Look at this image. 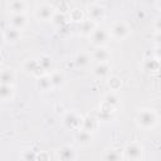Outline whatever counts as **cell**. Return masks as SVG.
Here are the masks:
<instances>
[{
	"instance_id": "obj_19",
	"label": "cell",
	"mask_w": 161,
	"mask_h": 161,
	"mask_svg": "<svg viewBox=\"0 0 161 161\" xmlns=\"http://www.w3.org/2000/svg\"><path fill=\"white\" fill-rule=\"evenodd\" d=\"M75 65L77 68H80V69H84V68H88L92 59H91V55L88 53H84V52H80L77 54L75 57Z\"/></svg>"
},
{
	"instance_id": "obj_29",
	"label": "cell",
	"mask_w": 161,
	"mask_h": 161,
	"mask_svg": "<svg viewBox=\"0 0 161 161\" xmlns=\"http://www.w3.org/2000/svg\"><path fill=\"white\" fill-rule=\"evenodd\" d=\"M67 21H68V20H67L65 14H64V13H59V11H55V14L53 15V18H52V20H50V23H52L54 26H57V28H62Z\"/></svg>"
},
{
	"instance_id": "obj_32",
	"label": "cell",
	"mask_w": 161,
	"mask_h": 161,
	"mask_svg": "<svg viewBox=\"0 0 161 161\" xmlns=\"http://www.w3.org/2000/svg\"><path fill=\"white\" fill-rule=\"evenodd\" d=\"M36 161H50V156L47 151L36 152Z\"/></svg>"
},
{
	"instance_id": "obj_5",
	"label": "cell",
	"mask_w": 161,
	"mask_h": 161,
	"mask_svg": "<svg viewBox=\"0 0 161 161\" xmlns=\"http://www.w3.org/2000/svg\"><path fill=\"white\" fill-rule=\"evenodd\" d=\"M108 39H109L108 30H106L104 28H99V26H96V29L89 35V42L92 43V45L94 48L104 47L107 44Z\"/></svg>"
},
{
	"instance_id": "obj_11",
	"label": "cell",
	"mask_w": 161,
	"mask_h": 161,
	"mask_svg": "<svg viewBox=\"0 0 161 161\" xmlns=\"http://www.w3.org/2000/svg\"><path fill=\"white\" fill-rule=\"evenodd\" d=\"M26 9H28V3L24 0H11L6 3V10L10 13V15L25 14Z\"/></svg>"
},
{
	"instance_id": "obj_9",
	"label": "cell",
	"mask_w": 161,
	"mask_h": 161,
	"mask_svg": "<svg viewBox=\"0 0 161 161\" xmlns=\"http://www.w3.org/2000/svg\"><path fill=\"white\" fill-rule=\"evenodd\" d=\"M82 116H79L75 112H68L64 117H63V126L68 130H79L82 126Z\"/></svg>"
},
{
	"instance_id": "obj_2",
	"label": "cell",
	"mask_w": 161,
	"mask_h": 161,
	"mask_svg": "<svg viewBox=\"0 0 161 161\" xmlns=\"http://www.w3.org/2000/svg\"><path fill=\"white\" fill-rule=\"evenodd\" d=\"M130 34H131V28H130V25H128L126 21H123V20L114 21V23L111 25L109 30H108L109 38H112V39H114V40H118V42L127 39V38L130 36Z\"/></svg>"
},
{
	"instance_id": "obj_26",
	"label": "cell",
	"mask_w": 161,
	"mask_h": 161,
	"mask_svg": "<svg viewBox=\"0 0 161 161\" xmlns=\"http://www.w3.org/2000/svg\"><path fill=\"white\" fill-rule=\"evenodd\" d=\"M96 123H97V119L94 117L87 116V117H83L82 118V126H80V128L92 133L96 130Z\"/></svg>"
},
{
	"instance_id": "obj_28",
	"label": "cell",
	"mask_w": 161,
	"mask_h": 161,
	"mask_svg": "<svg viewBox=\"0 0 161 161\" xmlns=\"http://www.w3.org/2000/svg\"><path fill=\"white\" fill-rule=\"evenodd\" d=\"M69 19L74 23H82L84 20V13L79 8H73L69 10Z\"/></svg>"
},
{
	"instance_id": "obj_15",
	"label": "cell",
	"mask_w": 161,
	"mask_h": 161,
	"mask_svg": "<svg viewBox=\"0 0 161 161\" xmlns=\"http://www.w3.org/2000/svg\"><path fill=\"white\" fill-rule=\"evenodd\" d=\"M3 34H4V38H5V43L15 44L21 39V31H19V30H16L11 26L5 28L3 30Z\"/></svg>"
},
{
	"instance_id": "obj_6",
	"label": "cell",
	"mask_w": 161,
	"mask_h": 161,
	"mask_svg": "<svg viewBox=\"0 0 161 161\" xmlns=\"http://www.w3.org/2000/svg\"><path fill=\"white\" fill-rule=\"evenodd\" d=\"M87 14L91 21L93 23H98L101 20L104 19L106 16V8L98 3H91L87 5Z\"/></svg>"
},
{
	"instance_id": "obj_14",
	"label": "cell",
	"mask_w": 161,
	"mask_h": 161,
	"mask_svg": "<svg viewBox=\"0 0 161 161\" xmlns=\"http://www.w3.org/2000/svg\"><path fill=\"white\" fill-rule=\"evenodd\" d=\"M109 72H111V67L108 63H96V65L92 68V74L99 79L107 78L109 75Z\"/></svg>"
},
{
	"instance_id": "obj_34",
	"label": "cell",
	"mask_w": 161,
	"mask_h": 161,
	"mask_svg": "<svg viewBox=\"0 0 161 161\" xmlns=\"http://www.w3.org/2000/svg\"><path fill=\"white\" fill-rule=\"evenodd\" d=\"M5 44V38H4V34H3V31L0 30V49L3 48V45Z\"/></svg>"
},
{
	"instance_id": "obj_30",
	"label": "cell",
	"mask_w": 161,
	"mask_h": 161,
	"mask_svg": "<svg viewBox=\"0 0 161 161\" xmlns=\"http://www.w3.org/2000/svg\"><path fill=\"white\" fill-rule=\"evenodd\" d=\"M20 161H36V152L31 148H24L20 152Z\"/></svg>"
},
{
	"instance_id": "obj_31",
	"label": "cell",
	"mask_w": 161,
	"mask_h": 161,
	"mask_svg": "<svg viewBox=\"0 0 161 161\" xmlns=\"http://www.w3.org/2000/svg\"><path fill=\"white\" fill-rule=\"evenodd\" d=\"M107 83H108V87H109L111 92H116V91L121 89V87H122V80H121V78L117 77V75L111 77Z\"/></svg>"
},
{
	"instance_id": "obj_21",
	"label": "cell",
	"mask_w": 161,
	"mask_h": 161,
	"mask_svg": "<svg viewBox=\"0 0 161 161\" xmlns=\"http://www.w3.org/2000/svg\"><path fill=\"white\" fill-rule=\"evenodd\" d=\"M14 97V86L0 84V102L11 101Z\"/></svg>"
},
{
	"instance_id": "obj_1",
	"label": "cell",
	"mask_w": 161,
	"mask_h": 161,
	"mask_svg": "<svg viewBox=\"0 0 161 161\" xmlns=\"http://www.w3.org/2000/svg\"><path fill=\"white\" fill-rule=\"evenodd\" d=\"M135 122L142 130H152L158 123V114L152 108H143L137 112Z\"/></svg>"
},
{
	"instance_id": "obj_33",
	"label": "cell",
	"mask_w": 161,
	"mask_h": 161,
	"mask_svg": "<svg viewBox=\"0 0 161 161\" xmlns=\"http://www.w3.org/2000/svg\"><path fill=\"white\" fill-rule=\"evenodd\" d=\"M155 30H156V33L157 34H160V29H161V18L160 16H157L156 19H155Z\"/></svg>"
},
{
	"instance_id": "obj_4",
	"label": "cell",
	"mask_w": 161,
	"mask_h": 161,
	"mask_svg": "<svg viewBox=\"0 0 161 161\" xmlns=\"http://www.w3.org/2000/svg\"><path fill=\"white\" fill-rule=\"evenodd\" d=\"M57 9L54 5L49 3H40L34 10V15L39 21H50Z\"/></svg>"
},
{
	"instance_id": "obj_35",
	"label": "cell",
	"mask_w": 161,
	"mask_h": 161,
	"mask_svg": "<svg viewBox=\"0 0 161 161\" xmlns=\"http://www.w3.org/2000/svg\"><path fill=\"white\" fill-rule=\"evenodd\" d=\"M3 60H4V57H3V54H1V52H0V65L3 64Z\"/></svg>"
},
{
	"instance_id": "obj_12",
	"label": "cell",
	"mask_w": 161,
	"mask_h": 161,
	"mask_svg": "<svg viewBox=\"0 0 161 161\" xmlns=\"http://www.w3.org/2000/svg\"><path fill=\"white\" fill-rule=\"evenodd\" d=\"M28 25V18L25 14H14V15H10L9 18V26L21 31L26 28Z\"/></svg>"
},
{
	"instance_id": "obj_3",
	"label": "cell",
	"mask_w": 161,
	"mask_h": 161,
	"mask_svg": "<svg viewBox=\"0 0 161 161\" xmlns=\"http://www.w3.org/2000/svg\"><path fill=\"white\" fill-rule=\"evenodd\" d=\"M145 147L140 142H130L123 148V157L127 161H140L143 157Z\"/></svg>"
},
{
	"instance_id": "obj_17",
	"label": "cell",
	"mask_w": 161,
	"mask_h": 161,
	"mask_svg": "<svg viewBox=\"0 0 161 161\" xmlns=\"http://www.w3.org/2000/svg\"><path fill=\"white\" fill-rule=\"evenodd\" d=\"M123 150L121 148H109L103 155V161H122Z\"/></svg>"
},
{
	"instance_id": "obj_18",
	"label": "cell",
	"mask_w": 161,
	"mask_h": 161,
	"mask_svg": "<svg viewBox=\"0 0 161 161\" xmlns=\"http://www.w3.org/2000/svg\"><path fill=\"white\" fill-rule=\"evenodd\" d=\"M142 69L145 72H148V73H155V72H158L160 69V60L156 59V58H147L142 62Z\"/></svg>"
},
{
	"instance_id": "obj_7",
	"label": "cell",
	"mask_w": 161,
	"mask_h": 161,
	"mask_svg": "<svg viewBox=\"0 0 161 161\" xmlns=\"http://www.w3.org/2000/svg\"><path fill=\"white\" fill-rule=\"evenodd\" d=\"M55 157L58 161H75L77 150L72 145H63L55 150Z\"/></svg>"
},
{
	"instance_id": "obj_22",
	"label": "cell",
	"mask_w": 161,
	"mask_h": 161,
	"mask_svg": "<svg viewBox=\"0 0 161 161\" xmlns=\"http://www.w3.org/2000/svg\"><path fill=\"white\" fill-rule=\"evenodd\" d=\"M113 112H114V108H112V107H109V106L102 103V104H101V108H99V111H98L97 117H98V119H101V121H109V119L112 118Z\"/></svg>"
},
{
	"instance_id": "obj_10",
	"label": "cell",
	"mask_w": 161,
	"mask_h": 161,
	"mask_svg": "<svg viewBox=\"0 0 161 161\" xmlns=\"http://www.w3.org/2000/svg\"><path fill=\"white\" fill-rule=\"evenodd\" d=\"M111 58H112V54L106 47L94 48V50L91 54V59L94 60L96 63H108Z\"/></svg>"
},
{
	"instance_id": "obj_8",
	"label": "cell",
	"mask_w": 161,
	"mask_h": 161,
	"mask_svg": "<svg viewBox=\"0 0 161 161\" xmlns=\"http://www.w3.org/2000/svg\"><path fill=\"white\" fill-rule=\"evenodd\" d=\"M24 70L31 75H34L35 78H39V77H43L47 73L40 68L39 65V62H38V58H29L24 62Z\"/></svg>"
},
{
	"instance_id": "obj_25",
	"label": "cell",
	"mask_w": 161,
	"mask_h": 161,
	"mask_svg": "<svg viewBox=\"0 0 161 161\" xmlns=\"http://www.w3.org/2000/svg\"><path fill=\"white\" fill-rule=\"evenodd\" d=\"M38 62H39L40 68L47 74H49V72H52V69H53V60H52V58L49 55H40L38 58Z\"/></svg>"
},
{
	"instance_id": "obj_23",
	"label": "cell",
	"mask_w": 161,
	"mask_h": 161,
	"mask_svg": "<svg viewBox=\"0 0 161 161\" xmlns=\"http://www.w3.org/2000/svg\"><path fill=\"white\" fill-rule=\"evenodd\" d=\"M96 26H97L96 23L91 21L89 19H88V20L84 19L82 23H79V31H80L82 35H87V36H89L91 33L96 29Z\"/></svg>"
},
{
	"instance_id": "obj_20",
	"label": "cell",
	"mask_w": 161,
	"mask_h": 161,
	"mask_svg": "<svg viewBox=\"0 0 161 161\" xmlns=\"http://www.w3.org/2000/svg\"><path fill=\"white\" fill-rule=\"evenodd\" d=\"M36 88L40 92H49L53 88L52 82H50V78H49V74H45L43 77L36 78Z\"/></svg>"
},
{
	"instance_id": "obj_16",
	"label": "cell",
	"mask_w": 161,
	"mask_h": 161,
	"mask_svg": "<svg viewBox=\"0 0 161 161\" xmlns=\"http://www.w3.org/2000/svg\"><path fill=\"white\" fill-rule=\"evenodd\" d=\"M14 80H15V72L13 69H9V68L0 69V84L13 86Z\"/></svg>"
},
{
	"instance_id": "obj_13",
	"label": "cell",
	"mask_w": 161,
	"mask_h": 161,
	"mask_svg": "<svg viewBox=\"0 0 161 161\" xmlns=\"http://www.w3.org/2000/svg\"><path fill=\"white\" fill-rule=\"evenodd\" d=\"M74 140L79 146H88L93 142V135L88 131L79 128V130H77V132L74 135Z\"/></svg>"
},
{
	"instance_id": "obj_24",
	"label": "cell",
	"mask_w": 161,
	"mask_h": 161,
	"mask_svg": "<svg viewBox=\"0 0 161 161\" xmlns=\"http://www.w3.org/2000/svg\"><path fill=\"white\" fill-rule=\"evenodd\" d=\"M49 78H50V82H52L53 88L62 87L65 83V77L60 72H52V73H49Z\"/></svg>"
},
{
	"instance_id": "obj_27",
	"label": "cell",
	"mask_w": 161,
	"mask_h": 161,
	"mask_svg": "<svg viewBox=\"0 0 161 161\" xmlns=\"http://www.w3.org/2000/svg\"><path fill=\"white\" fill-rule=\"evenodd\" d=\"M102 103H104V104H107V106H109L112 108H116L119 104V97L117 96L116 92H109V93H107L104 96Z\"/></svg>"
}]
</instances>
